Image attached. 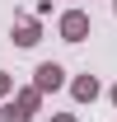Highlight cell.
I'll return each mask as SVG.
<instances>
[{
	"mask_svg": "<svg viewBox=\"0 0 117 122\" xmlns=\"http://www.w3.org/2000/svg\"><path fill=\"white\" fill-rule=\"evenodd\" d=\"M66 33H70V38H80V33H84V19L70 14V19H66Z\"/></svg>",
	"mask_w": 117,
	"mask_h": 122,
	"instance_id": "6da1fadb",
	"label": "cell"
}]
</instances>
